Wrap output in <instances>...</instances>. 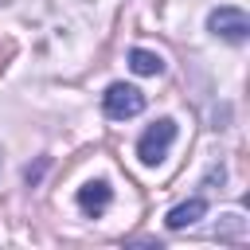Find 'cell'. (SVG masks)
<instances>
[{"mask_svg": "<svg viewBox=\"0 0 250 250\" xmlns=\"http://www.w3.org/2000/svg\"><path fill=\"white\" fill-rule=\"evenodd\" d=\"M172 141H176V121H172V117L152 121V125L145 129V137L137 141V156H141V164H160V160L168 156Z\"/></svg>", "mask_w": 250, "mask_h": 250, "instance_id": "1", "label": "cell"}, {"mask_svg": "<svg viewBox=\"0 0 250 250\" xmlns=\"http://www.w3.org/2000/svg\"><path fill=\"white\" fill-rule=\"evenodd\" d=\"M102 105H105V113H109L113 121H125V117H137V113L145 109V94H141L137 86H129V82H113V86L102 94Z\"/></svg>", "mask_w": 250, "mask_h": 250, "instance_id": "2", "label": "cell"}, {"mask_svg": "<svg viewBox=\"0 0 250 250\" xmlns=\"http://www.w3.org/2000/svg\"><path fill=\"white\" fill-rule=\"evenodd\" d=\"M207 31L219 35V39H227V43H242L250 35V20H246L242 8H215L207 16Z\"/></svg>", "mask_w": 250, "mask_h": 250, "instance_id": "3", "label": "cell"}, {"mask_svg": "<svg viewBox=\"0 0 250 250\" xmlns=\"http://www.w3.org/2000/svg\"><path fill=\"white\" fill-rule=\"evenodd\" d=\"M109 199H113V191H109L105 180H90V184L78 188V207H82L86 215H102V211L109 207Z\"/></svg>", "mask_w": 250, "mask_h": 250, "instance_id": "4", "label": "cell"}, {"mask_svg": "<svg viewBox=\"0 0 250 250\" xmlns=\"http://www.w3.org/2000/svg\"><path fill=\"white\" fill-rule=\"evenodd\" d=\"M207 215V203L195 195V199H188V203H180V207H172L168 215H164V223H168V230H184V227H191V223H199Z\"/></svg>", "mask_w": 250, "mask_h": 250, "instance_id": "5", "label": "cell"}, {"mask_svg": "<svg viewBox=\"0 0 250 250\" xmlns=\"http://www.w3.org/2000/svg\"><path fill=\"white\" fill-rule=\"evenodd\" d=\"M129 66H133L137 74H160V70H164V59L152 55V51H145V47H133V51H129Z\"/></svg>", "mask_w": 250, "mask_h": 250, "instance_id": "6", "label": "cell"}]
</instances>
